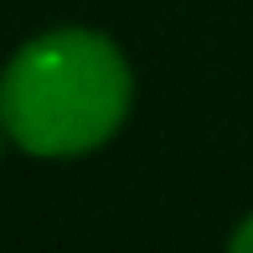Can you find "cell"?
I'll use <instances>...</instances> for the list:
<instances>
[{"mask_svg":"<svg viewBox=\"0 0 253 253\" xmlns=\"http://www.w3.org/2000/svg\"><path fill=\"white\" fill-rule=\"evenodd\" d=\"M134 78L109 37L83 26L31 37L0 73V129L26 155H88L124 124Z\"/></svg>","mask_w":253,"mask_h":253,"instance_id":"6da1fadb","label":"cell"},{"mask_svg":"<svg viewBox=\"0 0 253 253\" xmlns=\"http://www.w3.org/2000/svg\"><path fill=\"white\" fill-rule=\"evenodd\" d=\"M227 253H253V217H243L233 233V243H227Z\"/></svg>","mask_w":253,"mask_h":253,"instance_id":"7a4b0ae2","label":"cell"},{"mask_svg":"<svg viewBox=\"0 0 253 253\" xmlns=\"http://www.w3.org/2000/svg\"><path fill=\"white\" fill-rule=\"evenodd\" d=\"M0 134H5V129H0Z\"/></svg>","mask_w":253,"mask_h":253,"instance_id":"3957f363","label":"cell"}]
</instances>
